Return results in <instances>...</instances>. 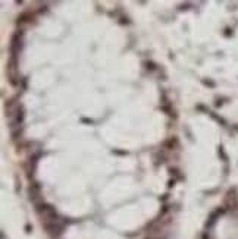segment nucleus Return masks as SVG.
<instances>
[{
  "label": "nucleus",
  "instance_id": "obj_6",
  "mask_svg": "<svg viewBox=\"0 0 238 239\" xmlns=\"http://www.w3.org/2000/svg\"><path fill=\"white\" fill-rule=\"evenodd\" d=\"M160 110H162V112H165L168 116H173V117L176 119V112L173 110L172 104H163V106L160 104Z\"/></svg>",
  "mask_w": 238,
  "mask_h": 239
},
{
  "label": "nucleus",
  "instance_id": "obj_9",
  "mask_svg": "<svg viewBox=\"0 0 238 239\" xmlns=\"http://www.w3.org/2000/svg\"><path fill=\"white\" fill-rule=\"evenodd\" d=\"M11 134H12V139H13V141H18V139H21V138H22V128L13 129V131H11Z\"/></svg>",
  "mask_w": 238,
  "mask_h": 239
},
{
  "label": "nucleus",
  "instance_id": "obj_7",
  "mask_svg": "<svg viewBox=\"0 0 238 239\" xmlns=\"http://www.w3.org/2000/svg\"><path fill=\"white\" fill-rule=\"evenodd\" d=\"M144 65V69L146 70H148V72H154V70H157V65L154 63V62H151V60H147V62H144L143 63Z\"/></svg>",
  "mask_w": 238,
  "mask_h": 239
},
{
  "label": "nucleus",
  "instance_id": "obj_11",
  "mask_svg": "<svg viewBox=\"0 0 238 239\" xmlns=\"http://www.w3.org/2000/svg\"><path fill=\"white\" fill-rule=\"evenodd\" d=\"M81 122H84V123H94V120L93 119H87V117H81Z\"/></svg>",
  "mask_w": 238,
  "mask_h": 239
},
{
  "label": "nucleus",
  "instance_id": "obj_8",
  "mask_svg": "<svg viewBox=\"0 0 238 239\" xmlns=\"http://www.w3.org/2000/svg\"><path fill=\"white\" fill-rule=\"evenodd\" d=\"M169 173H170V176H173V178H175V181L184 178V176H182V173H181V170H179L178 167H169Z\"/></svg>",
  "mask_w": 238,
  "mask_h": 239
},
{
  "label": "nucleus",
  "instance_id": "obj_2",
  "mask_svg": "<svg viewBox=\"0 0 238 239\" xmlns=\"http://www.w3.org/2000/svg\"><path fill=\"white\" fill-rule=\"evenodd\" d=\"M24 119H25V109H24L22 104H19V106L16 107V110H15L13 116H12L11 123H9L11 131H13V129H18V128H22Z\"/></svg>",
  "mask_w": 238,
  "mask_h": 239
},
{
  "label": "nucleus",
  "instance_id": "obj_5",
  "mask_svg": "<svg viewBox=\"0 0 238 239\" xmlns=\"http://www.w3.org/2000/svg\"><path fill=\"white\" fill-rule=\"evenodd\" d=\"M178 147H179V142H178V138L176 137L168 138L162 144V148H165V150H175V148H178Z\"/></svg>",
  "mask_w": 238,
  "mask_h": 239
},
{
  "label": "nucleus",
  "instance_id": "obj_13",
  "mask_svg": "<svg viewBox=\"0 0 238 239\" xmlns=\"http://www.w3.org/2000/svg\"><path fill=\"white\" fill-rule=\"evenodd\" d=\"M204 85H209V87H215V82H212V81H203Z\"/></svg>",
  "mask_w": 238,
  "mask_h": 239
},
{
  "label": "nucleus",
  "instance_id": "obj_4",
  "mask_svg": "<svg viewBox=\"0 0 238 239\" xmlns=\"http://www.w3.org/2000/svg\"><path fill=\"white\" fill-rule=\"evenodd\" d=\"M34 21H35V15L33 13V12L27 11V12H24V13H21V15L18 16L16 25H18V26H22L24 23H33Z\"/></svg>",
  "mask_w": 238,
  "mask_h": 239
},
{
  "label": "nucleus",
  "instance_id": "obj_1",
  "mask_svg": "<svg viewBox=\"0 0 238 239\" xmlns=\"http://www.w3.org/2000/svg\"><path fill=\"white\" fill-rule=\"evenodd\" d=\"M22 29H18L12 34L11 38V44H9V51H11V59H16L21 53V48H22Z\"/></svg>",
  "mask_w": 238,
  "mask_h": 239
},
{
  "label": "nucleus",
  "instance_id": "obj_12",
  "mask_svg": "<svg viewBox=\"0 0 238 239\" xmlns=\"http://www.w3.org/2000/svg\"><path fill=\"white\" fill-rule=\"evenodd\" d=\"M112 153H113V154H122V156H126V151H119V150H113Z\"/></svg>",
  "mask_w": 238,
  "mask_h": 239
},
{
  "label": "nucleus",
  "instance_id": "obj_10",
  "mask_svg": "<svg viewBox=\"0 0 238 239\" xmlns=\"http://www.w3.org/2000/svg\"><path fill=\"white\" fill-rule=\"evenodd\" d=\"M153 157L156 159V160H154V166H159V164H163V163L166 161V157H165L163 154H160V153H157V154H154Z\"/></svg>",
  "mask_w": 238,
  "mask_h": 239
},
{
  "label": "nucleus",
  "instance_id": "obj_3",
  "mask_svg": "<svg viewBox=\"0 0 238 239\" xmlns=\"http://www.w3.org/2000/svg\"><path fill=\"white\" fill-rule=\"evenodd\" d=\"M28 194H30V200L34 201V204H38V200H40V194H41V185L38 182H33L30 183L28 186Z\"/></svg>",
  "mask_w": 238,
  "mask_h": 239
}]
</instances>
